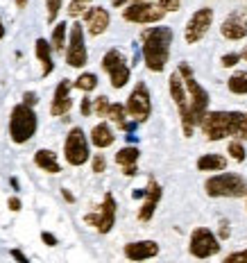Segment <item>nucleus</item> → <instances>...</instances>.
Here are the masks:
<instances>
[{"label": "nucleus", "instance_id": "nucleus-31", "mask_svg": "<svg viewBox=\"0 0 247 263\" xmlns=\"http://www.w3.org/2000/svg\"><path fill=\"white\" fill-rule=\"evenodd\" d=\"M109 105H111V102H109V98H107V96L96 98V100H93V114H96V116H100V118H107Z\"/></svg>", "mask_w": 247, "mask_h": 263}, {"label": "nucleus", "instance_id": "nucleus-51", "mask_svg": "<svg viewBox=\"0 0 247 263\" xmlns=\"http://www.w3.org/2000/svg\"><path fill=\"white\" fill-rule=\"evenodd\" d=\"M245 206H247V200H245Z\"/></svg>", "mask_w": 247, "mask_h": 263}, {"label": "nucleus", "instance_id": "nucleus-21", "mask_svg": "<svg viewBox=\"0 0 247 263\" xmlns=\"http://www.w3.org/2000/svg\"><path fill=\"white\" fill-rule=\"evenodd\" d=\"M34 163H36V168H41V171L48 173V175H59L62 173V166H59V161H57V155H54L52 150H48V147H41V150L34 152Z\"/></svg>", "mask_w": 247, "mask_h": 263}, {"label": "nucleus", "instance_id": "nucleus-8", "mask_svg": "<svg viewBox=\"0 0 247 263\" xmlns=\"http://www.w3.org/2000/svg\"><path fill=\"white\" fill-rule=\"evenodd\" d=\"M102 70L109 75V82H111L113 89H123V86H127V82L131 78V68H129L127 59H125V54L120 50H116V48H111V50L104 52Z\"/></svg>", "mask_w": 247, "mask_h": 263}, {"label": "nucleus", "instance_id": "nucleus-52", "mask_svg": "<svg viewBox=\"0 0 247 263\" xmlns=\"http://www.w3.org/2000/svg\"><path fill=\"white\" fill-rule=\"evenodd\" d=\"M245 263H247V261H245Z\"/></svg>", "mask_w": 247, "mask_h": 263}, {"label": "nucleus", "instance_id": "nucleus-14", "mask_svg": "<svg viewBox=\"0 0 247 263\" xmlns=\"http://www.w3.org/2000/svg\"><path fill=\"white\" fill-rule=\"evenodd\" d=\"M213 16L216 14H213L211 7H202L191 16L188 23H186V30H184V41L188 43V46H195V43H200L204 39L206 32L211 30V25H213Z\"/></svg>", "mask_w": 247, "mask_h": 263}, {"label": "nucleus", "instance_id": "nucleus-48", "mask_svg": "<svg viewBox=\"0 0 247 263\" xmlns=\"http://www.w3.org/2000/svg\"><path fill=\"white\" fill-rule=\"evenodd\" d=\"M5 39V25H3V18H0V41Z\"/></svg>", "mask_w": 247, "mask_h": 263}, {"label": "nucleus", "instance_id": "nucleus-23", "mask_svg": "<svg viewBox=\"0 0 247 263\" xmlns=\"http://www.w3.org/2000/svg\"><path fill=\"white\" fill-rule=\"evenodd\" d=\"M197 171L200 173H222L227 171V157L222 155H202L197 159Z\"/></svg>", "mask_w": 247, "mask_h": 263}, {"label": "nucleus", "instance_id": "nucleus-1", "mask_svg": "<svg viewBox=\"0 0 247 263\" xmlns=\"http://www.w3.org/2000/svg\"><path fill=\"white\" fill-rule=\"evenodd\" d=\"M200 129L208 141H247V114L245 111H206L200 120Z\"/></svg>", "mask_w": 247, "mask_h": 263}, {"label": "nucleus", "instance_id": "nucleus-35", "mask_svg": "<svg viewBox=\"0 0 247 263\" xmlns=\"http://www.w3.org/2000/svg\"><path fill=\"white\" fill-rule=\"evenodd\" d=\"M159 7H161L163 12H179L182 0H159Z\"/></svg>", "mask_w": 247, "mask_h": 263}, {"label": "nucleus", "instance_id": "nucleus-27", "mask_svg": "<svg viewBox=\"0 0 247 263\" xmlns=\"http://www.w3.org/2000/svg\"><path fill=\"white\" fill-rule=\"evenodd\" d=\"M73 89H80L84 93H91L98 89V75L96 73H82L78 80L73 82Z\"/></svg>", "mask_w": 247, "mask_h": 263}, {"label": "nucleus", "instance_id": "nucleus-6", "mask_svg": "<svg viewBox=\"0 0 247 263\" xmlns=\"http://www.w3.org/2000/svg\"><path fill=\"white\" fill-rule=\"evenodd\" d=\"M168 89H170V98L175 100V105H177V111H179V118H182V132L186 139H191L193 136V132L197 127L193 114H191V105H188V96H186V89H184V82L179 78V73L175 70L173 75H170L168 80Z\"/></svg>", "mask_w": 247, "mask_h": 263}, {"label": "nucleus", "instance_id": "nucleus-50", "mask_svg": "<svg viewBox=\"0 0 247 263\" xmlns=\"http://www.w3.org/2000/svg\"><path fill=\"white\" fill-rule=\"evenodd\" d=\"M240 59H245V62H247V48H245L243 52H240Z\"/></svg>", "mask_w": 247, "mask_h": 263}, {"label": "nucleus", "instance_id": "nucleus-10", "mask_svg": "<svg viewBox=\"0 0 247 263\" xmlns=\"http://www.w3.org/2000/svg\"><path fill=\"white\" fill-rule=\"evenodd\" d=\"M125 111L129 118H134V123H145L152 116V98L145 82H136L127 102H125Z\"/></svg>", "mask_w": 247, "mask_h": 263}, {"label": "nucleus", "instance_id": "nucleus-44", "mask_svg": "<svg viewBox=\"0 0 247 263\" xmlns=\"http://www.w3.org/2000/svg\"><path fill=\"white\" fill-rule=\"evenodd\" d=\"M62 195H64V200L68 202V204H73V202H75V197H73V193H70L68 189H62Z\"/></svg>", "mask_w": 247, "mask_h": 263}, {"label": "nucleus", "instance_id": "nucleus-7", "mask_svg": "<svg viewBox=\"0 0 247 263\" xmlns=\"http://www.w3.org/2000/svg\"><path fill=\"white\" fill-rule=\"evenodd\" d=\"M64 159L66 163L80 168L91 159V147H89V136L84 134L82 127H73L66 134L64 141Z\"/></svg>", "mask_w": 247, "mask_h": 263}, {"label": "nucleus", "instance_id": "nucleus-43", "mask_svg": "<svg viewBox=\"0 0 247 263\" xmlns=\"http://www.w3.org/2000/svg\"><path fill=\"white\" fill-rule=\"evenodd\" d=\"M123 175H125V177H136V175H139V166H127V168H123Z\"/></svg>", "mask_w": 247, "mask_h": 263}, {"label": "nucleus", "instance_id": "nucleus-42", "mask_svg": "<svg viewBox=\"0 0 247 263\" xmlns=\"http://www.w3.org/2000/svg\"><path fill=\"white\" fill-rule=\"evenodd\" d=\"M229 234H232V229H229V222L227 220H220V234H218V240H227L229 238Z\"/></svg>", "mask_w": 247, "mask_h": 263}, {"label": "nucleus", "instance_id": "nucleus-40", "mask_svg": "<svg viewBox=\"0 0 247 263\" xmlns=\"http://www.w3.org/2000/svg\"><path fill=\"white\" fill-rule=\"evenodd\" d=\"M9 256H12V259H14L16 263H30V259H27V256H25V254H23V252H21L18 248L9 250Z\"/></svg>", "mask_w": 247, "mask_h": 263}, {"label": "nucleus", "instance_id": "nucleus-38", "mask_svg": "<svg viewBox=\"0 0 247 263\" xmlns=\"http://www.w3.org/2000/svg\"><path fill=\"white\" fill-rule=\"evenodd\" d=\"M36 102H39V96H36L34 91H25V93H23V105H27V107L34 109Z\"/></svg>", "mask_w": 247, "mask_h": 263}, {"label": "nucleus", "instance_id": "nucleus-13", "mask_svg": "<svg viewBox=\"0 0 247 263\" xmlns=\"http://www.w3.org/2000/svg\"><path fill=\"white\" fill-rule=\"evenodd\" d=\"M222 250L220 240L218 236L206 227H197L193 234H191V245H188V252L195 256V259H211L216 256L218 252Z\"/></svg>", "mask_w": 247, "mask_h": 263}, {"label": "nucleus", "instance_id": "nucleus-2", "mask_svg": "<svg viewBox=\"0 0 247 263\" xmlns=\"http://www.w3.org/2000/svg\"><path fill=\"white\" fill-rule=\"evenodd\" d=\"M175 41V32L168 25H157L147 27L141 34V54L152 73H163L170 59V48Z\"/></svg>", "mask_w": 247, "mask_h": 263}, {"label": "nucleus", "instance_id": "nucleus-20", "mask_svg": "<svg viewBox=\"0 0 247 263\" xmlns=\"http://www.w3.org/2000/svg\"><path fill=\"white\" fill-rule=\"evenodd\" d=\"M113 141H116V134H113L109 123H98L89 134V143H93L98 150H104V147L113 145Z\"/></svg>", "mask_w": 247, "mask_h": 263}, {"label": "nucleus", "instance_id": "nucleus-37", "mask_svg": "<svg viewBox=\"0 0 247 263\" xmlns=\"http://www.w3.org/2000/svg\"><path fill=\"white\" fill-rule=\"evenodd\" d=\"M80 114H82V116H91V114H93V100H91V98H82Z\"/></svg>", "mask_w": 247, "mask_h": 263}, {"label": "nucleus", "instance_id": "nucleus-36", "mask_svg": "<svg viewBox=\"0 0 247 263\" xmlns=\"http://www.w3.org/2000/svg\"><path fill=\"white\" fill-rule=\"evenodd\" d=\"M240 62V52H229V54H222L220 64L224 66V68H232V66H236Z\"/></svg>", "mask_w": 247, "mask_h": 263}, {"label": "nucleus", "instance_id": "nucleus-32", "mask_svg": "<svg viewBox=\"0 0 247 263\" xmlns=\"http://www.w3.org/2000/svg\"><path fill=\"white\" fill-rule=\"evenodd\" d=\"M64 0H46V9H48V23H54L57 21L59 12H62Z\"/></svg>", "mask_w": 247, "mask_h": 263}, {"label": "nucleus", "instance_id": "nucleus-25", "mask_svg": "<svg viewBox=\"0 0 247 263\" xmlns=\"http://www.w3.org/2000/svg\"><path fill=\"white\" fill-rule=\"evenodd\" d=\"M139 157H141L139 147L136 145H125V147H120V150L116 152V163L120 168L136 166V163H139Z\"/></svg>", "mask_w": 247, "mask_h": 263}, {"label": "nucleus", "instance_id": "nucleus-4", "mask_svg": "<svg viewBox=\"0 0 247 263\" xmlns=\"http://www.w3.org/2000/svg\"><path fill=\"white\" fill-rule=\"evenodd\" d=\"M39 129V118H36V111L27 105H16L9 114V139L14 141L16 145H23Z\"/></svg>", "mask_w": 247, "mask_h": 263}, {"label": "nucleus", "instance_id": "nucleus-30", "mask_svg": "<svg viewBox=\"0 0 247 263\" xmlns=\"http://www.w3.org/2000/svg\"><path fill=\"white\" fill-rule=\"evenodd\" d=\"M227 152L232 155L234 161H238V163H243L245 161V157H247V152H245V145L240 143V141H232L227 147Z\"/></svg>", "mask_w": 247, "mask_h": 263}, {"label": "nucleus", "instance_id": "nucleus-39", "mask_svg": "<svg viewBox=\"0 0 247 263\" xmlns=\"http://www.w3.org/2000/svg\"><path fill=\"white\" fill-rule=\"evenodd\" d=\"M41 240L48 245V248H57V245H59L57 236H54V234H50V232H41Z\"/></svg>", "mask_w": 247, "mask_h": 263}, {"label": "nucleus", "instance_id": "nucleus-17", "mask_svg": "<svg viewBox=\"0 0 247 263\" xmlns=\"http://www.w3.org/2000/svg\"><path fill=\"white\" fill-rule=\"evenodd\" d=\"M125 259L134 261V263H143L159 256V243L157 240H134V243H127L123 248Z\"/></svg>", "mask_w": 247, "mask_h": 263}, {"label": "nucleus", "instance_id": "nucleus-19", "mask_svg": "<svg viewBox=\"0 0 247 263\" xmlns=\"http://www.w3.org/2000/svg\"><path fill=\"white\" fill-rule=\"evenodd\" d=\"M82 16H84V27L91 36L104 34L109 23H111V16H109V12L104 7H89Z\"/></svg>", "mask_w": 247, "mask_h": 263}, {"label": "nucleus", "instance_id": "nucleus-22", "mask_svg": "<svg viewBox=\"0 0 247 263\" xmlns=\"http://www.w3.org/2000/svg\"><path fill=\"white\" fill-rule=\"evenodd\" d=\"M34 52H36V59H39L41 66H43L41 78H48V75H50L52 70H54L50 41H46V39H36V41H34Z\"/></svg>", "mask_w": 247, "mask_h": 263}, {"label": "nucleus", "instance_id": "nucleus-18", "mask_svg": "<svg viewBox=\"0 0 247 263\" xmlns=\"http://www.w3.org/2000/svg\"><path fill=\"white\" fill-rule=\"evenodd\" d=\"M220 34L229 41H240L247 36V12L240 9V12H234L232 16L222 21L220 25Z\"/></svg>", "mask_w": 247, "mask_h": 263}, {"label": "nucleus", "instance_id": "nucleus-28", "mask_svg": "<svg viewBox=\"0 0 247 263\" xmlns=\"http://www.w3.org/2000/svg\"><path fill=\"white\" fill-rule=\"evenodd\" d=\"M107 118L111 120V123H116L120 129H123V125L127 123V111H125V105H120V102H111L109 105V111H107Z\"/></svg>", "mask_w": 247, "mask_h": 263}, {"label": "nucleus", "instance_id": "nucleus-29", "mask_svg": "<svg viewBox=\"0 0 247 263\" xmlns=\"http://www.w3.org/2000/svg\"><path fill=\"white\" fill-rule=\"evenodd\" d=\"M91 3L93 0H70V5H68V16L70 18H78V16H82L86 12V9L91 7Z\"/></svg>", "mask_w": 247, "mask_h": 263}, {"label": "nucleus", "instance_id": "nucleus-5", "mask_svg": "<svg viewBox=\"0 0 247 263\" xmlns=\"http://www.w3.org/2000/svg\"><path fill=\"white\" fill-rule=\"evenodd\" d=\"M208 197H245L247 182L238 173H218L204 182Z\"/></svg>", "mask_w": 247, "mask_h": 263}, {"label": "nucleus", "instance_id": "nucleus-11", "mask_svg": "<svg viewBox=\"0 0 247 263\" xmlns=\"http://www.w3.org/2000/svg\"><path fill=\"white\" fill-rule=\"evenodd\" d=\"M116 213H118V204H116V197L111 193H104V200L100 204V209L96 213H86L84 222L93 227L98 234H109L116 224Z\"/></svg>", "mask_w": 247, "mask_h": 263}, {"label": "nucleus", "instance_id": "nucleus-46", "mask_svg": "<svg viewBox=\"0 0 247 263\" xmlns=\"http://www.w3.org/2000/svg\"><path fill=\"white\" fill-rule=\"evenodd\" d=\"M113 7H125V5H129V0H111Z\"/></svg>", "mask_w": 247, "mask_h": 263}, {"label": "nucleus", "instance_id": "nucleus-3", "mask_svg": "<svg viewBox=\"0 0 247 263\" xmlns=\"http://www.w3.org/2000/svg\"><path fill=\"white\" fill-rule=\"evenodd\" d=\"M179 78L184 82V89H186V96H188V105H191V114H193L195 123L200 125V120L204 118V114L208 111V102H211V96L200 82L195 80V73L191 68V64L182 62L177 68Z\"/></svg>", "mask_w": 247, "mask_h": 263}, {"label": "nucleus", "instance_id": "nucleus-45", "mask_svg": "<svg viewBox=\"0 0 247 263\" xmlns=\"http://www.w3.org/2000/svg\"><path fill=\"white\" fill-rule=\"evenodd\" d=\"M143 195H145V189H136L134 193H131V197H134V200H143Z\"/></svg>", "mask_w": 247, "mask_h": 263}, {"label": "nucleus", "instance_id": "nucleus-34", "mask_svg": "<svg viewBox=\"0 0 247 263\" xmlns=\"http://www.w3.org/2000/svg\"><path fill=\"white\" fill-rule=\"evenodd\" d=\"M247 261V250H238L234 254H227L222 259V263H245Z\"/></svg>", "mask_w": 247, "mask_h": 263}, {"label": "nucleus", "instance_id": "nucleus-41", "mask_svg": "<svg viewBox=\"0 0 247 263\" xmlns=\"http://www.w3.org/2000/svg\"><path fill=\"white\" fill-rule=\"evenodd\" d=\"M7 206H9V211H21V209H23V202H21V197H16V195H12V197H9V200H7Z\"/></svg>", "mask_w": 247, "mask_h": 263}, {"label": "nucleus", "instance_id": "nucleus-33", "mask_svg": "<svg viewBox=\"0 0 247 263\" xmlns=\"http://www.w3.org/2000/svg\"><path fill=\"white\" fill-rule=\"evenodd\" d=\"M91 168H93V173L96 175H102L104 171H107V159H104V155H93Z\"/></svg>", "mask_w": 247, "mask_h": 263}, {"label": "nucleus", "instance_id": "nucleus-26", "mask_svg": "<svg viewBox=\"0 0 247 263\" xmlns=\"http://www.w3.org/2000/svg\"><path fill=\"white\" fill-rule=\"evenodd\" d=\"M227 89L234 96H247V70H238L227 80Z\"/></svg>", "mask_w": 247, "mask_h": 263}, {"label": "nucleus", "instance_id": "nucleus-15", "mask_svg": "<svg viewBox=\"0 0 247 263\" xmlns=\"http://www.w3.org/2000/svg\"><path fill=\"white\" fill-rule=\"evenodd\" d=\"M161 184L157 182L155 177L147 179V189H145V195H143V204H141L139 209V220L141 222H150L152 218H155V211L159 206V202H161Z\"/></svg>", "mask_w": 247, "mask_h": 263}, {"label": "nucleus", "instance_id": "nucleus-24", "mask_svg": "<svg viewBox=\"0 0 247 263\" xmlns=\"http://www.w3.org/2000/svg\"><path fill=\"white\" fill-rule=\"evenodd\" d=\"M66 41H68V23L59 21V23L52 27V36H50L52 52H64L66 50Z\"/></svg>", "mask_w": 247, "mask_h": 263}, {"label": "nucleus", "instance_id": "nucleus-16", "mask_svg": "<svg viewBox=\"0 0 247 263\" xmlns=\"http://www.w3.org/2000/svg\"><path fill=\"white\" fill-rule=\"evenodd\" d=\"M70 89H73V82L70 80H62L54 89V96H52V102H50V116L54 118H66L73 107V100H70Z\"/></svg>", "mask_w": 247, "mask_h": 263}, {"label": "nucleus", "instance_id": "nucleus-9", "mask_svg": "<svg viewBox=\"0 0 247 263\" xmlns=\"http://www.w3.org/2000/svg\"><path fill=\"white\" fill-rule=\"evenodd\" d=\"M89 62V52H86L84 41V27L82 23L68 25V41H66V64L70 68H84Z\"/></svg>", "mask_w": 247, "mask_h": 263}, {"label": "nucleus", "instance_id": "nucleus-49", "mask_svg": "<svg viewBox=\"0 0 247 263\" xmlns=\"http://www.w3.org/2000/svg\"><path fill=\"white\" fill-rule=\"evenodd\" d=\"M9 184L14 186V191H18V179H16V177H12V179H9Z\"/></svg>", "mask_w": 247, "mask_h": 263}, {"label": "nucleus", "instance_id": "nucleus-47", "mask_svg": "<svg viewBox=\"0 0 247 263\" xmlns=\"http://www.w3.org/2000/svg\"><path fill=\"white\" fill-rule=\"evenodd\" d=\"M16 7H18V9H25V7H27V0H16Z\"/></svg>", "mask_w": 247, "mask_h": 263}, {"label": "nucleus", "instance_id": "nucleus-12", "mask_svg": "<svg viewBox=\"0 0 247 263\" xmlns=\"http://www.w3.org/2000/svg\"><path fill=\"white\" fill-rule=\"evenodd\" d=\"M166 12H163L159 5H152L143 0V3H129L127 7L123 9V18L127 23H136V25H155L161 23Z\"/></svg>", "mask_w": 247, "mask_h": 263}]
</instances>
